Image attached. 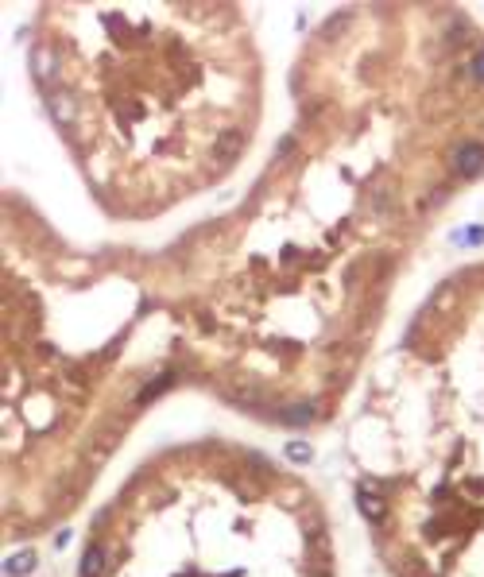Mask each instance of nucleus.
I'll return each mask as SVG.
<instances>
[{"label": "nucleus", "instance_id": "obj_1", "mask_svg": "<svg viewBox=\"0 0 484 577\" xmlns=\"http://www.w3.org/2000/svg\"><path fill=\"white\" fill-rule=\"evenodd\" d=\"M454 167L461 171L465 178H477L480 167H484V147L477 144V139H469V144H461L454 152Z\"/></svg>", "mask_w": 484, "mask_h": 577}, {"label": "nucleus", "instance_id": "obj_2", "mask_svg": "<svg viewBox=\"0 0 484 577\" xmlns=\"http://www.w3.org/2000/svg\"><path fill=\"white\" fill-rule=\"evenodd\" d=\"M109 573V558H105L101 547H89L81 554V577H105Z\"/></svg>", "mask_w": 484, "mask_h": 577}, {"label": "nucleus", "instance_id": "obj_3", "mask_svg": "<svg viewBox=\"0 0 484 577\" xmlns=\"http://www.w3.org/2000/svg\"><path fill=\"white\" fill-rule=\"evenodd\" d=\"M314 403H291V407H283L279 411V418H283L287 426H306V423H314Z\"/></svg>", "mask_w": 484, "mask_h": 577}, {"label": "nucleus", "instance_id": "obj_4", "mask_svg": "<svg viewBox=\"0 0 484 577\" xmlns=\"http://www.w3.org/2000/svg\"><path fill=\"white\" fill-rule=\"evenodd\" d=\"M35 570V550H20V554H12L4 562V573L8 577H23V573H31Z\"/></svg>", "mask_w": 484, "mask_h": 577}, {"label": "nucleus", "instance_id": "obj_5", "mask_svg": "<svg viewBox=\"0 0 484 577\" xmlns=\"http://www.w3.org/2000/svg\"><path fill=\"white\" fill-rule=\"evenodd\" d=\"M357 504H360V512H364L368 519H372V523H380V519L388 515V508H384V500H376V496H372V492H368V489H360V492H357Z\"/></svg>", "mask_w": 484, "mask_h": 577}, {"label": "nucleus", "instance_id": "obj_6", "mask_svg": "<svg viewBox=\"0 0 484 577\" xmlns=\"http://www.w3.org/2000/svg\"><path fill=\"white\" fill-rule=\"evenodd\" d=\"M454 244L457 248H477V244H484V225H465L454 233Z\"/></svg>", "mask_w": 484, "mask_h": 577}, {"label": "nucleus", "instance_id": "obj_7", "mask_svg": "<svg viewBox=\"0 0 484 577\" xmlns=\"http://www.w3.org/2000/svg\"><path fill=\"white\" fill-rule=\"evenodd\" d=\"M51 109H54V117L62 120V125H67V120L74 117V101L67 93H51Z\"/></svg>", "mask_w": 484, "mask_h": 577}, {"label": "nucleus", "instance_id": "obj_8", "mask_svg": "<svg viewBox=\"0 0 484 577\" xmlns=\"http://www.w3.org/2000/svg\"><path fill=\"white\" fill-rule=\"evenodd\" d=\"M287 457L299 461V465H306V461H314V450H310L306 442H291V446H287Z\"/></svg>", "mask_w": 484, "mask_h": 577}, {"label": "nucleus", "instance_id": "obj_9", "mask_svg": "<svg viewBox=\"0 0 484 577\" xmlns=\"http://www.w3.org/2000/svg\"><path fill=\"white\" fill-rule=\"evenodd\" d=\"M171 384H175V376H171V372H167V376H159V380H155V384H147V387H144V395H139V403L155 399V395H159L163 387H171Z\"/></svg>", "mask_w": 484, "mask_h": 577}, {"label": "nucleus", "instance_id": "obj_10", "mask_svg": "<svg viewBox=\"0 0 484 577\" xmlns=\"http://www.w3.org/2000/svg\"><path fill=\"white\" fill-rule=\"evenodd\" d=\"M473 78H477V81H484V51L477 55V59H473Z\"/></svg>", "mask_w": 484, "mask_h": 577}]
</instances>
